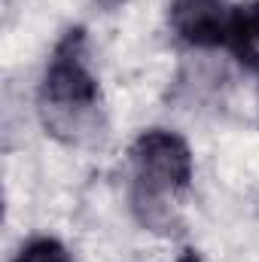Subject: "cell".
<instances>
[{
  "label": "cell",
  "mask_w": 259,
  "mask_h": 262,
  "mask_svg": "<svg viewBox=\"0 0 259 262\" xmlns=\"http://www.w3.org/2000/svg\"><path fill=\"white\" fill-rule=\"evenodd\" d=\"M37 113L46 134L67 146H82L101 137L104 104L101 85L89 61L85 28H70L58 37L37 85Z\"/></svg>",
  "instance_id": "obj_1"
},
{
  "label": "cell",
  "mask_w": 259,
  "mask_h": 262,
  "mask_svg": "<svg viewBox=\"0 0 259 262\" xmlns=\"http://www.w3.org/2000/svg\"><path fill=\"white\" fill-rule=\"evenodd\" d=\"M192 177V149L177 131H140L128 149V201L137 223L149 232H174Z\"/></svg>",
  "instance_id": "obj_2"
},
{
  "label": "cell",
  "mask_w": 259,
  "mask_h": 262,
  "mask_svg": "<svg viewBox=\"0 0 259 262\" xmlns=\"http://www.w3.org/2000/svg\"><path fill=\"white\" fill-rule=\"evenodd\" d=\"M232 6L226 0H171L168 25L174 37L192 49H217L226 46Z\"/></svg>",
  "instance_id": "obj_3"
},
{
  "label": "cell",
  "mask_w": 259,
  "mask_h": 262,
  "mask_svg": "<svg viewBox=\"0 0 259 262\" xmlns=\"http://www.w3.org/2000/svg\"><path fill=\"white\" fill-rule=\"evenodd\" d=\"M226 46L238 58V64L259 73V0H244L232 6Z\"/></svg>",
  "instance_id": "obj_4"
},
{
  "label": "cell",
  "mask_w": 259,
  "mask_h": 262,
  "mask_svg": "<svg viewBox=\"0 0 259 262\" xmlns=\"http://www.w3.org/2000/svg\"><path fill=\"white\" fill-rule=\"evenodd\" d=\"M12 262H73V256L58 238L40 235V238H31L28 244H21V250L15 253Z\"/></svg>",
  "instance_id": "obj_5"
},
{
  "label": "cell",
  "mask_w": 259,
  "mask_h": 262,
  "mask_svg": "<svg viewBox=\"0 0 259 262\" xmlns=\"http://www.w3.org/2000/svg\"><path fill=\"white\" fill-rule=\"evenodd\" d=\"M95 3H98L101 9H107V12H113V9H119V6H122L125 0H95Z\"/></svg>",
  "instance_id": "obj_6"
},
{
  "label": "cell",
  "mask_w": 259,
  "mask_h": 262,
  "mask_svg": "<svg viewBox=\"0 0 259 262\" xmlns=\"http://www.w3.org/2000/svg\"><path fill=\"white\" fill-rule=\"evenodd\" d=\"M177 262H201V256H198L195 250H186V253H183V256H180Z\"/></svg>",
  "instance_id": "obj_7"
}]
</instances>
